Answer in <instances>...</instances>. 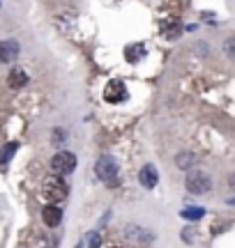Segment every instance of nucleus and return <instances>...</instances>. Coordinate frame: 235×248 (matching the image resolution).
Segmentation results:
<instances>
[{
	"label": "nucleus",
	"mask_w": 235,
	"mask_h": 248,
	"mask_svg": "<svg viewBox=\"0 0 235 248\" xmlns=\"http://www.w3.org/2000/svg\"><path fill=\"white\" fill-rule=\"evenodd\" d=\"M42 193L49 202H58V200H65L67 193H69V188L65 184V179L60 175H53V177H46L44 179V188H42Z\"/></svg>",
	"instance_id": "1"
},
{
	"label": "nucleus",
	"mask_w": 235,
	"mask_h": 248,
	"mask_svg": "<svg viewBox=\"0 0 235 248\" xmlns=\"http://www.w3.org/2000/svg\"><path fill=\"white\" fill-rule=\"evenodd\" d=\"M185 186H187L189 193H194V195H205V193H210L212 182H210V177L203 172V170H191L189 175H187Z\"/></svg>",
	"instance_id": "2"
},
{
	"label": "nucleus",
	"mask_w": 235,
	"mask_h": 248,
	"mask_svg": "<svg viewBox=\"0 0 235 248\" xmlns=\"http://www.w3.org/2000/svg\"><path fill=\"white\" fill-rule=\"evenodd\" d=\"M51 168H53L55 175H69L76 168V154L67 150L55 152L53 159H51Z\"/></svg>",
	"instance_id": "3"
},
{
	"label": "nucleus",
	"mask_w": 235,
	"mask_h": 248,
	"mask_svg": "<svg viewBox=\"0 0 235 248\" xmlns=\"http://www.w3.org/2000/svg\"><path fill=\"white\" fill-rule=\"evenodd\" d=\"M95 172H97V177L101 182H106V184H116L118 179V163L113 156H100L97 163H95Z\"/></svg>",
	"instance_id": "4"
},
{
	"label": "nucleus",
	"mask_w": 235,
	"mask_h": 248,
	"mask_svg": "<svg viewBox=\"0 0 235 248\" xmlns=\"http://www.w3.org/2000/svg\"><path fill=\"white\" fill-rule=\"evenodd\" d=\"M104 99L109 101V104H120V101H125L127 99V88H125V83L120 78H113L104 88Z\"/></svg>",
	"instance_id": "5"
},
{
	"label": "nucleus",
	"mask_w": 235,
	"mask_h": 248,
	"mask_svg": "<svg viewBox=\"0 0 235 248\" xmlns=\"http://www.w3.org/2000/svg\"><path fill=\"white\" fill-rule=\"evenodd\" d=\"M18 42L14 39H5L0 42V64H7V62H14L18 58Z\"/></svg>",
	"instance_id": "6"
},
{
	"label": "nucleus",
	"mask_w": 235,
	"mask_h": 248,
	"mask_svg": "<svg viewBox=\"0 0 235 248\" xmlns=\"http://www.w3.org/2000/svg\"><path fill=\"white\" fill-rule=\"evenodd\" d=\"M125 239L134 241V244H150L154 237H152V232L141 230L138 225H129V228L125 230Z\"/></svg>",
	"instance_id": "7"
},
{
	"label": "nucleus",
	"mask_w": 235,
	"mask_h": 248,
	"mask_svg": "<svg viewBox=\"0 0 235 248\" xmlns=\"http://www.w3.org/2000/svg\"><path fill=\"white\" fill-rule=\"evenodd\" d=\"M42 218H44V223L49 228H55V225H60V221H63V209L55 207V204H49V207L42 209Z\"/></svg>",
	"instance_id": "8"
},
{
	"label": "nucleus",
	"mask_w": 235,
	"mask_h": 248,
	"mask_svg": "<svg viewBox=\"0 0 235 248\" xmlns=\"http://www.w3.org/2000/svg\"><path fill=\"white\" fill-rule=\"evenodd\" d=\"M157 179H159V175H157V168L154 166H143V170L138 172V182L143 184V188H154L157 186Z\"/></svg>",
	"instance_id": "9"
},
{
	"label": "nucleus",
	"mask_w": 235,
	"mask_h": 248,
	"mask_svg": "<svg viewBox=\"0 0 235 248\" xmlns=\"http://www.w3.org/2000/svg\"><path fill=\"white\" fill-rule=\"evenodd\" d=\"M28 83V74L23 69H18V67H14V69L9 71V76H7V85L12 90H18V88H23Z\"/></svg>",
	"instance_id": "10"
},
{
	"label": "nucleus",
	"mask_w": 235,
	"mask_h": 248,
	"mask_svg": "<svg viewBox=\"0 0 235 248\" xmlns=\"http://www.w3.org/2000/svg\"><path fill=\"white\" fill-rule=\"evenodd\" d=\"M143 55H145V46L141 44V42H138V44H129L125 48V58L132 62V64H136V62L141 60Z\"/></svg>",
	"instance_id": "11"
},
{
	"label": "nucleus",
	"mask_w": 235,
	"mask_h": 248,
	"mask_svg": "<svg viewBox=\"0 0 235 248\" xmlns=\"http://www.w3.org/2000/svg\"><path fill=\"white\" fill-rule=\"evenodd\" d=\"M17 150H18L17 142H7V145L0 150V166H5V163H7V161L14 156V152H17Z\"/></svg>",
	"instance_id": "12"
},
{
	"label": "nucleus",
	"mask_w": 235,
	"mask_h": 248,
	"mask_svg": "<svg viewBox=\"0 0 235 248\" xmlns=\"http://www.w3.org/2000/svg\"><path fill=\"white\" fill-rule=\"evenodd\" d=\"M203 209L201 207H191V209H182L180 216L185 218V221H199V218H203Z\"/></svg>",
	"instance_id": "13"
},
{
	"label": "nucleus",
	"mask_w": 235,
	"mask_h": 248,
	"mask_svg": "<svg viewBox=\"0 0 235 248\" xmlns=\"http://www.w3.org/2000/svg\"><path fill=\"white\" fill-rule=\"evenodd\" d=\"M191 161H194V154H191V152H182V154L175 156V163H178V168H182V170L189 168Z\"/></svg>",
	"instance_id": "14"
},
{
	"label": "nucleus",
	"mask_w": 235,
	"mask_h": 248,
	"mask_svg": "<svg viewBox=\"0 0 235 248\" xmlns=\"http://www.w3.org/2000/svg\"><path fill=\"white\" fill-rule=\"evenodd\" d=\"M85 241L90 244V248H100V244H101V239H100V234H97V232H88V234H85Z\"/></svg>",
	"instance_id": "15"
},
{
	"label": "nucleus",
	"mask_w": 235,
	"mask_h": 248,
	"mask_svg": "<svg viewBox=\"0 0 235 248\" xmlns=\"http://www.w3.org/2000/svg\"><path fill=\"white\" fill-rule=\"evenodd\" d=\"M224 51L231 60H235V39H226V44H224Z\"/></svg>",
	"instance_id": "16"
},
{
	"label": "nucleus",
	"mask_w": 235,
	"mask_h": 248,
	"mask_svg": "<svg viewBox=\"0 0 235 248\" xmlns=\"http://www.w3.org/2000/svg\"><path fill=\"white\" fill-rule=\"evenodd\" d=\"M228 186H231V188H235V175H231V177H228Z\"/></svg>",
	"instance_id": "17"
},
{
	"label": "nucleus",
	"mask_w": 235,
	"mask_h": 248,
	"mask_svg": "<svg viewBox=\"0 0 235 248\" xmlns=\"http://www.w3.org/2000/svg\"><path fill=\"white\" fill-rule=\"evenodd\" d=\"M228 202H231V204H235V198H231V200H228Z\"/></svg>",
	"instance_id": "18"
}]
</instances>
